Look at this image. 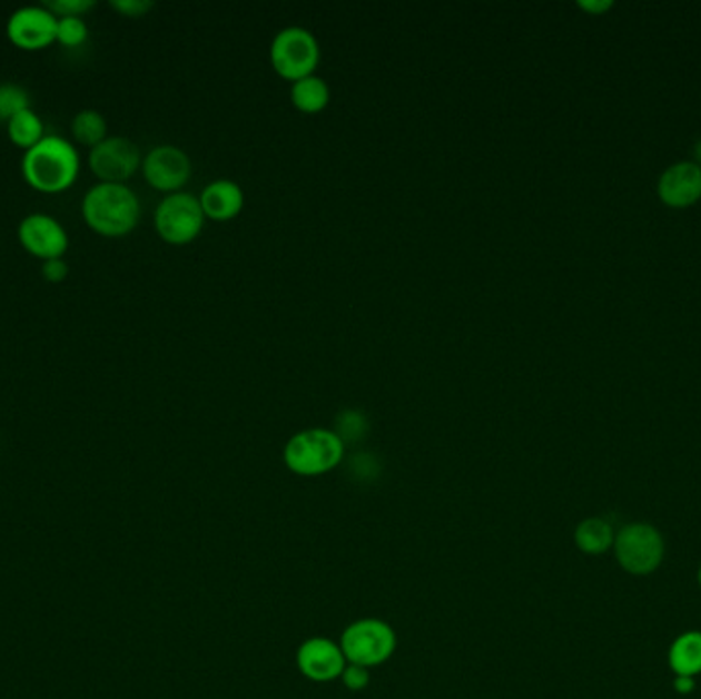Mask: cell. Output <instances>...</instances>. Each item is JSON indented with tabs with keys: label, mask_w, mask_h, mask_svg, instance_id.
Wrapping results in <instances>:
<instances>
[{
	"label": "cell",
	"mask_w": 701,
	"mask_h": 699,
	"mask_svg": "<svg viewBox=\"0 0 701 699\" xmlns=\"http://www.w3.org/2000/svg\"><path fill=\"white\" fill-rule=\"evenodd\" d=\"M80 156L62 136H43L23 156L26 181L46 194L65 191L77 181Z\"/></svg>",
	"instance_id": "cell-1"
},
{
	"label": "cell",
	"mask_w": 701,
	"mask_h": 699,
	"mask_svg": "<svg viewBox=\"0 0 701 699\" xmlns=\"http://www.w3.org/2000/svg\"><path fill=\"white\" fill-rule=\"evenodd\" d=\"M82 216L95 233L126 236L140 220V201L124 183H99L85 195Z\"/></svg>",
	"instance_id": "cell-2"
},
{
	"label": "cell",
	"mask_w": 701,
	"mask_h": 699,
	"mask_svg": "<svg viewBox=\"0 0 701 699\" xmlns=\"http://www.w3.org/2000/svg\"><path fill=\"white\" fill-rule=\"evenodd\" d=\"M345 443L330 429H306L287 441L286 466L299 476H320L343 462Z\"/></svg>",
	"instance_id": "cell-3"
},
{
	"label": "cell",
	"mask_w": 701,
	"mask_h": 699,
	"mask_svg": "<svg viewBox=\"0 0 701 699\" xmlns=\"http://www.w3.org/2000/svg\"><path fill=\"white\" fill-rule=\"evenodd\" d=\"M318 62L320 46L308 29L286 27L273 39L271 65L279 77L292 82L312 77Z\"/></svg>",
	"instance_id": "cell-4"
},
{
	"label": "cell",
	"mask_w": 701,
	"mask_h": 699,
	"mask_svg": "<svg viewBox=\"0 0 701 699\" xmlns=\"http://www.w3.org/2000/svg\"><path fill=\"white\" fill-rule=\"evenodd\" d=\"M340 650L347 662L362 664L365 669L388 661L396 650V634L388 623L367 618L350 623L340 636Z\"/></svg>",
	"instance_id": "cell-5"
},
{
	"label": "cell",
	"mask_w": 701,
	"mask_h": 699,
	"mask_svg": "<svg viewBox=\"0 0 701 699\" xmlns=\"http://www.w3.org/2000/svg\"><path fill=\"white\" fill-rule=\"evenodd\" d=\"M206 214L199 197L191 194H170L158 204L155 214L156 230L170 245H187L195 240L204 228Z\"/></svg>",
	"instance_id": "cell-6"
},
{
	"label": "cell",
	"mask_w": 701,
	"mask_h": 699,
	"mask_svg": "<svg viewBox=\"0 0 701 699\" xmlns=\"http://www.w3.org/2000/svg\"><path fill=\"white\" fill-rule=\"evenodd\" d=\"M615 557L623 570L632 574H650L661 567L664 542L659 530L649 523L625 525L615 535Z\"/></svg>",
	"instance_id": "cell-7"
},
{
	"label": "cell",
	"mask_w": 701,
	"mask_h": 699,
	"mask_svg": "<svg viewBox=\"0 0 701 699\" xmlns=\"http://www.w3.org/2000/svg\"><path fill=\"white\" fill-rule=\"evenodd\" d=\"M91 170L103 183H124L142 165L140 148L128 138H105L89 155Z\"/></svg>",
	"instance_id": "cell-8"
},
{
	"label": "cell",
	"mask_w": 701,
	"mask_h": 699,
	"mask_svg": "<svg viewBox=\"0 0 701 699\" xmlns=\"http://www.w3.org/2000/svg\"><path fill=\"white\" fill-rule=\"evenodd\" d=\"M7 36L17 48L41 50L56 41L58 17L46 7H23L7 23Z\"/></svg>",
	"instance_id": "cell-9"
},
{
	"label": "cell",
	"mask_w": 701,
	"mask_h": 699,
	"mask_svg": "<svg viewBox=\"0 0 701 699\" xmlns=\"http://www.w3.org/2000/svg\"><path fill=\"white\" fill-rule=\"evenodd\" d=\"M144 177L155 189L177 191L191 177V160L177 146H156L142 163Z\"/></svg>",
	"instance_id": "cell-10"
},
{
	"label": "cell",
	"mask_w": 701,
	"mask_h": 699,
	"mask_svg": "<svg viewBox=\"0 0 701 699\" xmlns=\"http://www.w3.org/2000/svg\"><path fill=\"white\" fill-rule=\"evenodd\" d=\"M21 245L41 259H60L68 248L65 226L48 214H31L19 226Z\"/></svg>",
	"instance_id": "cell-11"
},
{
	"label": "cell",
	"mask_w": 701,
	"mask_h": 699,
	"mask_svg": "<svg viewBox=\"0 0 701 699\" xmlns=\"http://www.w3.org/2000/svg\"><path fill=\"white\" fill-rule=\"evenodd\" d=\"M298 667L312 681L326 683L343 675L347 659L340 650V644H335L328 638H310L299 647Z\"/></svg>",
	"instance_id": "cell-12"
},
{
	"label": "cell",
	"mask_w": 701,
	"mask_h": 699,
	"mask_svg": "<svg viewBox=\"0 0 701 699\" xmlns=\"http://www.w3.org/2000/svg\"><path fill=\"white\" fill-rule=\"evenodd\" d=\"M659 195L671 208H688L701 197V169L693 163H679L662 173Z\"/></svg>",
	"instance_id": "cell-13"
},
{
	"label": "cell",
	"mask_w": 701,
	"mask_h": 699,
	"mask_svg": "<svg viewBox=\"0 0 701 699\" xmlns=\"http://www.w3.org/2000/svg\"><path fill=\"white\" fill-rule=\"evenodd\" d=\"M199 204L206 218L216 221L234 220L245 208V194L240 185L230 179H218L209 183L199 195Z\"/></svg>",
	"instance_id": "cell-14"
},
{
	"label": "cell",
	"mask_w": 701,
	"mask_h": 699,
	"mask_svg": "<svg viewBox=\"0 0 701 699\" xmlns=\"http://www.w3.org/2000/svg\"><path fill=\"white\" fill-rule=\"evenodd\" d=\"M292 101L302 114H320L330 101V89L325 78H299L292 87Z\"/></svg>",
	"instance_id": "cell-15"
},
{
	"label": "cell",
	"mask_w": 701,
	"mask_h": 699,
	"mask_svg": "<svg viewBox=\"0 0 701 699\" xmlns=\"http://www.w3.org/2000/svg\"><path fill=\"white\" fill-rule=\"evenodd\" d=\"M574 542L583 550L584 554L598 557V554H603L610 550L615 542V533L605 519H584L583 523L574 531Z\"/></svg>",
	"instance_id": "cell-16"
},
{
	"label": "cell",
	"mask_w": 701,
	"mask_h": 699,
	"mask_svg": "<svg viewBox=\"0 0 701 699\" xmlns=\"http://www.w3.org/2000/svg\"><path fill=\"white\" fill-rule=\"evenodd\" d=\"M671 669L679 677H693L701 673V632L679 636L671 647Z\"/></svg>",
	"instance_id": "cell-17"
},
{
	"label": "cell",
	"mask_w": 701,
	"mask_h": 699,
	"mask_svg": "<svg viewBox=\"0 0 701 699\" xmlns=\"http://www.w3.org/2000/svg\"><path fill=\"white\" fill-rule=\"evenodd\" d=\"M9 126V138L11 142L21 146V148H33L36 144L43 138V124L36 116V111H31V107L17 114V116L7 124Z\"/></svg>",
	"instance_id": "cell-18"
},
{
	"label": "cell",
	"mask_w": 701,
	"mask_h": 699,
	"mask_svg": "<svg viewBox=\"0 0 701 699\" xmlns=\"http://www.w3.org/2000/svg\"><path fill=\"white\" fill-rule=\"evenodd\" d=\"M72 134H75L78 142L95 148L97 144L103 142L107 138V121L99 111L85 109L72 119Z\"/></svg>",
	"instance_id": "cell-19"
},
{
	"label": "cell",
	"mask_w": 701,
	"mask_h": 699,
	"mask_svg": "<svg viewBox=\"0 0 701 699\" xmlns=\"http://www.w3.org/2000/svg\"><path fill=\"white\" fill-rule=\"evenodd\" d=\"M338 440L343 443H359L369 433V421L367 416L357 408H345L335 419V429Z\"/></svg>",
	"instance_id": "cell-20"
},
{
	"label": "cell",
	"mask_w": 701,
	"mask_h": 699,
	"mask_svg": "<svg viewBox=\"0 0 701 699\" xmlns=\"http://www.w3.org/2000/svg\"><path fill=\"white\" fill-rule=\"evenodd\" d=\"M29 109V95L14 82L0 85V121H11L17 114Z\"/></svg>",
	"instance_id": "cell-21"
},
{
	"label": "cell",
	"mask_w": 701,
	"mask_h": 699,
	"mask_svg": "<svg viewBox=\"0 0 701 699\" xmlns=\"http://www.w3.org/2000/svg\"><path fill=\"white\" fill-rule=\"evenodd\" d=\"M87 36H89V29H87V23L80 17H60L58 19V36H56V39L66 48H77L80 43H85Z\"/></svg>",
	"instance_id": "cell-22"
},
{
	"label": "cell",
	"mask_w": 701,
	"mask_h": 699,
	"mask_svg": "<svg viewBox=\"0 0 701 699\" xmlns=\"http://www.w3.org/2000/svg\"><path fill=\"white\" fill-rule=\"evenodd\" d=\"M43 7L56 17H80L95 7V0H46Z\"/></svg>",
	"instance_id": "cell-23"
},
{
	"label": "cell",
	"mask_w": 701,
	"mask_h": 699,
	"mask_svg": "<svg viewBox=\"0 0 701 699\" xmlns=\"http://www.w3.org/2000/svg\"><path fill=\"white\" fill-rule=\"evenodd\" d=\"M379 462L374 454H357L350 460V472L359 480H374L379 474Z\"/></svg>",
	"instance_id": "cell-24"
},
{
	"label": "cell",
	"mask_w": 701,
	"mask_h": 699,
	"mask_svg": "<svg viewBox=\"0 0 701 699\" xmlns=\"http://www.w3.org/2000/svg\"><path fill=\"white\" fill-rule=\"evenodd\" d=\"M343 683L350 691H362L369 683V671L362 667V664H353V662H347V667H345V671H343Z\"/></svg>",
	"instance_id": "cell-25"
},
{
	"label": "cell",
	"mask_w": 701,
	"mask_h": 699,
	"mask_svg": "<svg viewBox=\"0 0 701 699\" xmlns=\"http://www.w3.org/2000/svg\"><path fill=\"white\" fill-rule=\"evenodd\" d=\"M111 7L126 17H144L155 9L152 0H111Z\"/></svg>",
	"instance_id": "cell-26"
},
{
	"label": "cell",
	"mask_w": 701,
	"mask_h": 699,
	"mask_svg": "<svg viewBox=\"0 0 701 699\" xmlns=\"http://www.w3.org/2000/svg\"><path fill=\"white\" fill-rule=\"evenodd\" d=\"M41 273H43V277H46L48 282L58 284V282H65L66 275H68V267H66V263L62 259H50L43 263Z\"/></svg>",
	"instance_id": "cell-27"
},
{
	"label": "cell",
	"mask_w": 701,
	"mask_h": 699,
	"mask_svg": "<svg viewBox=\"0 0 701 699\" xmlns=\"http://www.w3.org/2000/svg\"><path fill=\"white\" fill-rule=\"evenodd\" d=\"M579 7L589 11V13H605L608 9H611V2H579Z\"/></svg>",
	"instance_id": "cell-28"
},
{
	"label": "cell",
	"mask_w": 701,
	"mask_h": 699,
	"mask_svg": "<svg viewBox=\"0 0 701 699\" xmlns=\"http://www.w3.org/2000/svg\"><path fill=\"white\" fill-rule=\"evenodd\" d=\"M695 687L693 677H677L675 689L679 693H691Z\"/></svg>",
	"instance_id": "cell-29"
},
{
	"label": "cell",
	"mask_w": 701,
	"mask_h": 699,
	"mask_svg": "<svg viewBox=\"0 0 701 699\" xmlns=\"http://www.w3.org/2000/svg\"><path fill=\"white\" fill-rule=\"evenodd\" d=\"M695 163H698V167L701 169V140L695 144Z\"/></svg>",
	"instance_id": "cell-30"
},
{
	"label": "cell",
	"mask_w": 701,
	"mask_h": 699,
	"mask_svg": "<svg viewBox=\"0 0 701 699\" xmlns=\"http://www.w3.org/2000/svg\"><path fill=\"white\" fill-rule=\"evenodd\" d=\"M700 584H701V570H700Z\"/></svg>",
	"instance_id": "cell-31"
}]
</instances>
